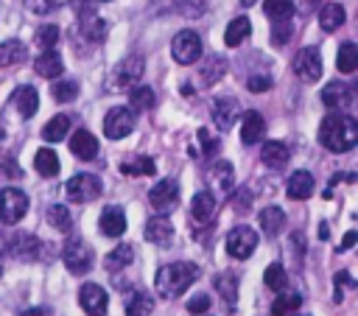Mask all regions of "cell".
Masks as SVG:
<instances>
[{"instance_id": "obj_1", "label": "cell", "mask_w": 358, "mask_h": 316, "mask_svg": "<svg viewBox=\"0 0 358 316\" xmlns=\"http://www.w3.org/2000/svg\"><path fill=\"white\" fill-rule=\"evenodd\" d=\"M319 143L327 151H336V154L350 151L358 143V123H355V117L341 115V112L324 115L322 123H319Z\"/></svg>"}, {"instance_id": "obj_2", "label": "cell", "mask_w": 358, "mask_h": 316, "mask_svg": "<svg viewBox=\"0 0 358 316\" xmlns=\"http://www.w3.org/2000/svg\"><path fill=\"white\" fill-rule=\"evenodd\" d=\"M196 280H199V266L196 263H187V260H179V263L162 266L157 271V277H154V285H157V294L162 299H176Z\"/></svg>"}, {"instance_id": "obj_3", "label": "cell", "mask_w": 358, "mask_h": 316, "mask_svg": "<svg viewBox=\"0 0 358 316\" xmlns=\"http://www.w3.org/2000/svg\"><path fill=\"white\" fill-rule=\"evenodd\" d=\"M3 246L6 249H0V252H6V254H11V257H17V260H45V257H50V246L48 243H42L36 235H28V232H17V235H11V238H6L3 240Z\"/></svg>"}, {"instance_id": "obj_4", "label": "cell", "mask_w": 358, "mask_h": 316, "mask_svg": "<svg viewBox=\"0 0 358 316\" xmlns=\"http://www.w3.org/2000/svg\"><path fill=\"white\" fill-rule=\"evenodd\" d=\"M62 260L70 268V274H87L92 266V249L78 235H70L62 246Z\"/></svg>"}, {"instance_id": "obj_5", "label": "cell", "mask_w": 358, "mask_h": 316, "mask_svg": "<svg viewBox=\"0 0 358 316\" xmlns=\"http://www.w3.org/2000/svg\"><path fill=\"white\" fill-rule=\"evenodd\" d=\"M143 67H145V59H143L140 53H131V56L120 59V62L112 67L109 84L123 87V89H131V87H137V78L143 76Z\"/></svg>"}, {"instance_id": "obj_6", "label": "cell", "mask_w": 358, "mask_h": 316, "mask_svg": "<svg viewBox=\"0 0 358 316\" xmlns=\"http://www.w3.org/2000/svg\"><path fill=\"white\" fill-rule=\"evenodd\" d=\"M101 190H103V185H101V179H98V176H92V173H76V176L64 185L67 199H70V201H76V204H87V201L98 199V196H101Z\"/></svg>"}, {"instance_id": "obj_7", "label": "cell", "mask_w": 358, "mask_h": 316, "mask_svg": "<svg viewBox=\"0 0 358 316\" xmlns=\"http://www.w3.org/2000/svg\"><path fill=\"white\" fill-rule=\"evenodd\" d=\"M28 213V196L17 187H3L0 190V221L3 224H17Z\"/></svg>"}, {"instance_id": "obj_8", "label": "cell", "mask_w": 358, "mask_h": 316, "mask_svg": "<svg viewBox=\"0 0 358 316\" xmlns=\"http://www.w3.org/2000/svg\"><path fill=\"white\" fill-rule=\"evenodd\" d=\"M134 123H137V115H134L129 106H115V109H109L106 117H103V134H106L109 140H123V137L134 129Z\"/></svg>"}, {"instance_id": "obj_9", "label": "cell", "mask_w": 358, "mask_h": 316, "mask_svg": "<svg viewBox=\"0 0 358 316\" xmlns=\"http://www.w3.org/2000/svg\"><path fill=\"white\" fill-rule=\"evenodd\" d=\"M171 53L179 64H193L201 59V39L196 31H179L171 42Z\"/></svg>"}, {"instance_id": "obj_10", "label": "cell", "mask_w": 358, "mask_h": 316, "mask_svg": "<svg viewBox=\"0 0 358 316\" xmlns=\"http://www.w3.org/2000/svg\"><path fill=\"white\" fill-rule=\"evenodd\" d=\"M255 249H257V232H255L252 227H235V229L227 235V252H229L235 260L252 257Z\"/></svg>"}, {"instance_id": "obj_11", "label": "cell", "mask_w": 358, "mask_h": 316, "mask_svg": "<svg viewBox=\"0 0 358 316\" xmlns=\"http://www.w3.org/2000/svg\"><path fill=\"white\" fill-rule=\"evenodd\" d=\"M148 201H151V207H154L159 215L171 213V210L176 207V201H179V185H176L173 179H159V182L148 190Z\"/></svg>"}, {"instance_id": "obj_12", "label": "cell", "mask_w": 358, "mask_h": 316, "mask_svg": "<svg viewBox=\"0 0 358 316\" xmlns=\"http://www.w3.org/2000/svg\"><path fill=\"white\" fill-rule=\"evenodd\" d=\"M78 305H81V310H84L87 316H106L109 296H106V291H103L101 285L87 282V285H81V291H78Z\"/></svg>"}, {"instance_id": "obj_13", "label": "cell", "mask_w": 358, "mask_h": 316, "mask_svg": "<svg viewBox=\"0 0 358 316\" xmlns=\"http://www.w3.org/2000/svg\"><path fill=\"white\" fill-rule=\"evenodd\" d=\"M78 28H81V34H84V39H87V42H101V39L106 36V31H109L106 20L95 14L92 3H84V6H81V14H78Z\"/></svg>"}, {"instance_id": "obj_14", "label": "cell", "mask_w": 358, "mask_h": 316, "mask_svg": "<svg viewBox=\"0 0 358 316\" xmlns=\"http://www.w3.org/2000/svg\"><path fill=\"white\" fill-rule=\"evenodd\" d=\"M294 73L302 81H316L322 76V56H319V50L316 48H302L294 56Z\"/></svg>"}, {"instance_id": "obj_15", "label": "cell", "mask_w": 358, "mask_h": 316, "mask_svg": "<svg viewBox=\"0 0 358 316\" xmlns=\"http://www.w3.org/2000/svg\"><path fill=\"white\" fill-rule=\"evenodd\" d=\"M145 240H151L154 246H171L173 240V227L165 215H154L145 221Z\"/></svg>"}, {"instance_id": "obj_16", "label": "cell", "mask_w": 358, "mask_h": 316, "mask_svg": "<svg viewBox=\"0 0 358 316\" xmlns=\"http://www.w3.org/2000/svg\"><path fill=\"white\" fill-rule=\"evenodd\" d=\"M313 176L308 173V171H294L291 176H288V185H285V193H288V199H294V201H305V199H310L313 196Z\"/></svg>"}, {"instance_id": "obj_17", "label": "cell", "mask_w": 358, "mask_h": 316, "mask_svg": "<svg viewBox=\"0 0 358 316\" xmlns=\"http://www.w3.org/2000/svg\"><path fill=\"white\" fill-rule=\"evenodd\" d=\"M263 137H266V120H263V115H260V112H255V109L243 112L241 140H243L246 145H255V143H260Z\"/></svg>"}, {"instance_id": "obj_18", "label": "cell", "mask_w": 358, "mask_h": 316, "mask_svg": "<svg viewBox=\"0 0 358 316\" xmlns=\"http://www.w3.org/2000/svg\"><path fill=\"white\" fill-rule=\"evenodd\" d=\"M215 210H218V201H215V196H213L210 190H199V193L193 196V201H190V215H193L196 221H201V224L213 221Z\"/></svg>"}, {"instance_id": "obj_19", "label": "cell", "mask_w": 358, "mask_h": 316, "mask_svg": "<svg viewBox=\"0 0 358 316\" xmlns=\"http://www.w3.org/2000/svg\"><path fill=\"white\" fill-rule=\"evenodd\" d=\"M260 159H263L268 168L280 171V168H285V165H288V159H291V151H288V145H285V143H280V140H268V143H263Z\"/></svg>"}, {"instance_id": "obj_20", "label": "cell", "mask_w": 358, "mask_h": 316, "mask_svg": "<svg viewBox=\"0 0 358 316\" xmlns=\"http://www.w3.org/2000/svg\"><path fill=\"white\" fill-rule=\"evenodd\" d=\"M98 227H101V232H103L106 238L123 235V232H126V215H123V210H120V207H106V210L101 213V218H98Z\"/></svg>"}, {"instance_id": "obj_21", "label": "cell", "mask_w": 358, "mask_h": 316, "mask_svg": "<svg viewBox=\"0 0 358 316\" xmlns=\"http://www.w3.org/2000/svg\"><path fill=\"white\" fill-rule=\"evenodd\" d=\"M350 98H352V87L341 84V81H330L322 89V103L330 106V109H341L344 103H350Z\"/></svg>"}, {"instance_id": "obj_22", "label": "cell", "mask_w": 358, "mask_h": 316, "mask_svg": "<svg viewBox=\"0 0 358 316\" xmlns=\"http://www.w3.org/2000/svg\"><path fill=\"white\" fill-rule=\"evenodd\" d=\"M235 115H238V101H235V98H218V101L213 103V123H215L221 131H227V129L235 123Z\"/></svg>"}, {"instance_id": "obj_23", "label": "cell", "mask_w": 358, "mask_h": 316, "mask_svg": "<svg viewBox=\"0 0 358 316\" xmlns=\"http://www.w3.org/2000/svg\"><path fill=\"white\" fill-rule=\"evenodd\" d=\"M70 151L78 157V159H92L98 154V140L87 131V129H78L73 137H70Z\"/></svg>"}, {"instance_id": "obj_24", "label": "cell", "mask_w": 358, "mask_h": 316, "mask_svg": "<svg viewBox=\"0 0 358 316\" xmlns=\"http://www.w3.org/2000/svg\"><path fill=\"white\" fill-rule=\"evenodd\" d=\"M34 70H36L42 78H56V76L64 70V64H62V56H59V53L50 48V50H42V53L36 56Z\"/></svg>"}, {"instance_id": "obj_25", "label": "cell", "mask_w": 358, "mask_h": 316, "mask_svg": "<svg viewBox=\"0 0 358 316\" xmlns=\"http://www.w3.org/2000/svg\"><path fill=\"white\" fill-rule=\"evenodd\" d=\"M131 260H134V249H131L129 243H120L117 249H112V252L103 257V268H106L109 274H117V271L126 268Z\"/></svg>"}, {"instance_id": "obj_26", "label": "cell", "mask_w": 358, "mask_h": 316, "mask_svg": "<svg viewBox=\"0 0 358 316\" xmlns=\"http://www.w3.org/2000/svg\"><path fill=\"white\" fill-rule=\"evenodd\" d=\"M151 310H154L151 294H145V291H131V294L126 296V316H151Z\"/></svg>"}, {"instance_id": "obj_27", "label": "cell", "mask_w": 358, "mask_h": 316, "mask_svg": "<svg viewBox=\"0 0 358 316\" xmlns=\"http://www.w3.org/2000/svg\"><path fill=\"white\" fill-rule=\"evenodd\" d=\"M14 103H17V109H20L22 117H34L36 109H39V95H36L34 87H20L14 92Z\"/></svg>"}, {"instance_id": "obj_28", "label": "cell", "mask_w": 358, "mask_h": 316, "mask_svg": "<svg viewBox=\"0 0 358 316\" xmlns=\"http://www.w3.org/2000/svg\"><path fill=\"white\" fill-rule=\"evenodd\" d=\"M210 179H213V185L227 196L229 190H232V185H235V171H232V165L229 162H215L213 168H210Z\"/></svg>"}, {"instance_id": "obj_29", "label": "cell", "mask_w": 358, "mask_h": 316, "mask_svg": "<svg viewBox=\"0 0 358 316\" xmlns=\"http://www.w3.org/2000/svg\"><path fill=\"white\" fill-rule=\"evenodd\" d=\"M260 227H263V232H266L268 238L280 235L282 227H285V213H282L280 207H266V210L260 213Z\"/></svg>"}, {"instance_id": "obj_30", "label": "cell", "mask_w": 358, "mask_h": 316, "mask_svg": "<svg viewBox=\"0 0 358 316\" xmlns=\"http://www.w3.org/2000/svg\"><path fill=\"white\" fill-rule=\"evenodd\" d=\"M302 305V296L296 291H282L271 302V316H294V310Z\"/></svg>"}, {"instance_id": "obj_31", "label": "cell", "mask_w": 358, "mask_h": 316, "mask_svg": "<svg viewBox=\"0 0 358 316\" xmlns=\"http://www.w3.org/2000/svg\"><path fill=\"white\" fill-rule=\"evenodd\" d=\"M249 31H252V22H249V17H235L229 25H227V34H224V42L229 45V48H238L246 36H249Z\"/></svg>"}, {"instance_id": "obj_32", "label": "cell", "mask_w": 358, "mask_h": 316, "mask_svg": "<svg viewBox=\"0 0 358 316\" xmlns=\"http://www.w3.org/2000/svg\"><path fill=\"white\" fill-rule=\"evenodd\" d=\"M25 59V45L20 39H6L0 42V67H11L20 64Z\"/></svg>"}, {"instance_id": "obj_33", "label": "cell", "mask_w": 358, "mask_h": 316, "mask_svg": "<svg viewBox=\"0 0 358 316\" xmlns=\"http://www.w3.org/2000/svg\"><path fill=\"white\" fill-rule=\"evenodd\" d=\"M341 22H344V8H341V3H324L322 11H319V25H322L324 31H336V28H341Z\"/></svg>"}, {"instance_id": "obj_34", "label": "cell", "mask_w": 358, "mask_h": 316, "mask_svg": "<svg viewBox=\"0 0 358 316\" xmlns=\"http://www.w3.org/2000/svg\"><path fill=\"white\" fill-rule=\"evenodd\" d=\"M67 131H70V117H67V115H56L53 120H48V123H45L42 137H45L48 143H59V140H64V137H67Z\"/></svg>"}, {"instance_id": "obj_35", "label": "cell", "mask_w": 358, "mask_h": 316, "mask_svg": "<svg viewBox=\"0 0 358 316\" xmlns=\"http://www.w3.org/2000/svg\"><path fill=\"white\" fill-rule=\"evenodd\" d=\"M120 171L129 173V176H154L157 173V165H154L151 157H131V159H126L120 165Z\"/></svg>"}, {"instance_id": "obj_36", "label": "cell", "mask_w": 358, "mask_h": 316, "mask_svg": "<svg viewBox=\"0 0 358 316\" xmlns=\"http://www.w3.org/2000/svg\"><path fill=\"white\" fill-rule=\"evenodd\" d=\"M336 64H338V70H341V73H347V76H352V73L358 70V48H355L352 42H344V45L338 48V56H336Z\"/></svg>"}, {"instance_id": "obj_37", "label": "cell", "mask_w": 358, "mask_h": 316, "mask_svg": "<svg viewBox=\"0 0 358 316\" xmlns=\"http://www.w3.org/2000/svg\"><path fill=\"white\" fill-rule=\"evenodd\" d=\"M45 215H48V224H50L53 229H59V232H70L73 218H70V210H67L64 204H50Z\"/></svg>"}, {"instance_id": "obj_38", "label": "cell", "mask_w": 358, "mask_h": 316, "mask_svg": "<svg viewBox=\"0 0 358 316\" xmlns=\"http://www.w3.org/2000/svg\"><path fill=\"white\" fill-rule=\"evenodd\" d=\"M213 282H215V291L221 294V299L232 305V302H235V296H238V274L227 271V274H218Z\"/></svg>"}, {"instance_id": "obj_39", "label": "cell", "mask_w": 358, "mask_h": 316, "mask_svg": "<svg viewBox=\"0 0 358 316\" xmlns=\"http://www.w3.org/2000/svg\"><path fill=\"white\" fill-rule=\"evenodd\" d=\"M34 165L42 176H56L59 173V157L50 151V148H39L36 157H34Z\"/></svg>"}, {"instance_id": "obj_40", "label": "cell", "mask_w": 358, "mask_h": 316, "mask_svg": "<svg viewBox=\"0 0 358 316\" xmlns=\"http://www.w3.org/2000/svg\"><path fill=\"white\" fill-rule=\"evenodd\" d=\"M224 73H227V62H224L221 56H213V59H207L204 67H201V81L210 87V84H215Z\"/></svg>"}, {"instance_id": "obj_41", "label": "cell", "mask_w": 358, "mask_h": 316, "mask_svg": "<svg viewBox=\"0 0 358 316\" xmlns=\"http://www.w3.org/2000/svg\"><path fill=\"white\" fill-rule=\"evenodd\" d=\"M129 109H151L154 106V89L151 87H131L129 89Z\"/></svg>"}, {"instance_id": "obj_42", "label": "cell", "mask_w": 358, "mask_h": 316, "mask_svg": "<svg viewBox=\"0 0 358 316\" xmlns=\"http://www.w3.org/2000/svg\"><path fill=\"white\" fill-rule=\"evenodd\" d=\"M263 11H266V17L282 22V20H288L294 14V0H266L263 3Z\"/></svg>"}, {"instance_id": "obj_43", "label": "cell", "mask_w": 358, "mask_h": 316, "mask_svg": "<svg viewBox=\"0 0 358 316\" xmlns=\"http://www.w3.org/2000/svg\"><path fill=\"white\" fill-rule=\"evenodd\" d=\"M263 282H266L268 288H274V291H285V288H288V274H285V268H282L280 263H271V266L266 268V274H263Z\"/></svg>"}, {"instance_id": "obj_44", "label": "cell", "mask_w": 358, "mask_h": 316, "mask_svg": "<svg viewBox=\"0 0 358 316\" xmlns=\"http://www.w3.org/2000/svg\"><path fill=\"white\" fill-rule=\"evenodd\" d=\"M50 92H53V98H56L59 103H67V101H73V98L78 95V84H76V81H56Z\"/></svg>"}, {"instance_id": "obj_45", "label": "cell", "mask_w": 358, "mask_h": 316, "mask_svg": "<svg viewBox=\"0 0 358 316\" xmlns=\"http://www.w3.org/2000/svg\"><path fill=\"white\" fill-rule=\"evenodd\" d=\"M36 45L42 48V50H50L53 45H56V39H59V28L56 25H39V31H36Z\"/></svg>"}, {"instance_id": "obj_46", "label": "cell", "mask_w": 358, "mask_h": 316, "mask_svg": "<svg viewBox=\"0 0 358 316\" xmlns=\"http://www.w3.org/2000/svg\"><path fill=\"white\" fill-rule=\"evenodd\" d=\"M291 34H294V25L282 20V22H277V25L271 28V42H274V45H285V42L291 39Z\"/></svg>"}, {"instance_id": "obj_47", "label": "cell", "mask_w": 358, "mask_h": 316, "mask_svg": "<svg viewBox=\"0 0 358 316\" xmlns=\"http://www.w3.org/2000/svg\"><path fill=\"white\" fill-rule=\"evenodd\" d=\"M67 0H25V6L34 11V14H48V11H53V8H59V6H64Z\"/></svg>"}, {"instance_id": "obj_48", "label": "cell", "mask_w": 358, "mask_h": 316, "mask_svg": "<svg viewBox=\"0 0 358 316\" xmlns=\"http://www.w3.org/2000/svg\"><path fill=\"white\" fill-rule=\"evenodd\" d=\"M199 143H201L204 157H210V154H215V151H218V137H213L207 129H201V131H199Z\"/></svg>"}, {"instance_id": "obj_49", "label": "cell", "mask_w": 358, "mask_h": 316, "mask_svg": "<svg viewBox=\"0 0 358 316\" xmlns=\"http://www.w3.org/2000/svg\"><path fill=\"white\" fill-rule=\"evenodd\" d=\"M210 308V296L207 294H196L193 299H187V310L190 313H204Z\"/></svg>"}, {"instance_id": "obj_50", "label": "cell", "mask_w": 358, "mask_h": 316, "mask_svg": "<svg viewBox=\"0 0 358 316\" xmlns=\"http://www.w3.org/2000/svg\"><path fill=\"white\" fill-rule=\"evenodd\" d=\"M246 84H249V92H266L271 87V78L268 76H252Z\"/></svg>"}, {"instance_id": "obj_51", "label": "cell", "mask_w": 358, "mask_h": 316, "mask_svg": "<svg viewBox=\"0 0 358 316\" xmlns=\"http://www.w3.org/2000/svg\"><path fill=\"white\" fill-rule=\"evenodd\" d=\"M352 243H355V232H347V235H344V240H341V249H338V252L352 249Z\"/></svg>"}, {"instance_id": "obj_52", "label": "cell", "mask_w": 358, "mask_h": 316, "mask_svg": "<svg viewBox=\"0 0 358 316\" xmlns=\"http://www.w3.org/2000/svg\"><path fill=\"white\" fill-rule=\"evenodd\" d=\"M87 3H106V0H87Z\"/></svg>"}, {"instance_id": "obj_53", "label": "cell", "mask_w": 358, "mask_h": 316, "mask_svg": "<svg viewBox=\"0 0 358 316\" xmlns=\"http://www.w3.org/2000/svg\"><path fill=\"white\" fill-rule=\"evenodd\" d=\"M243 3H255V0H243Z\"/></svg>"}, {"instance_id": "obj_54", "label": "cell", "mask_w": 358, "mask_h": 316, "mask_svg": "<svg viewBox=\"0 0 358 316\" xmlns=\"http://www.w3.org/2000/svg\"><path fill=\"white\" fill-rule=\"evenodd\" d=\"M0 274H3V266H0Z\"/></svg>"}, {"instance_id": "obj_55", "label": "cell", "mask_w": 358, "mask_h": 316, "mask_svg": "<svg viewBox=\"0 0 358 316\" xmlns=\"http://www.w3.org/2000/svg\"><path fill=\"white\" fill-rule=\"evenodd\" d=\"M296 316H305V313H296Z\"/></svg>"}]
</instances>
